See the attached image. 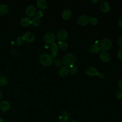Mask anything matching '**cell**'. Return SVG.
<instances>
[{
  "mask_svg": "<svg viewBox=\"0 0 122 122\" xmlns=\"http://www.w3.org/2000/svg\"><path fill=\"white\" fill-rule=\"evenodd\" d=\"M41 63L46 67L50 66L53 61L52 57L48 54L43 53L41 54L39 58Z\"/></svg>",
  "mask_w": 122,
  "mask_h": 122,
  "instance_id": "cell-2",
  "label": "cell"
},
{
  "mask_svg": "<svg viewBox=\"0 0 122 122\" xmlns=\"http://www.w3.org/2000/svg\"><path fill=\"white\" fill-rule=\"evenodd\" d=\"M59 118L60 119V120H62L64 122H69L70 121L69 115L67 111H64L62 112L61 115L60 116Z\"/></svg>",
  "mask_w": 122,
  "mask_h": 122,
  "instance_id": "cell-18",
  "label": "cell"
},
{
  "mask_svg": "<svg viewBox=\"0 0 122 122\" xmlns=\"http://www.w3.org/2000/svg\"><path fill=\"white\" fill-rule=\"evenodd\" d=\"M37 6L41 10H45L47 8V3L45 0H39L36 2Z\"/></svg>",
  "mask_w": 122,
  "mask_h": 122,
  "instance_id": "cell-15",
  "label": "cell"
},
{
  "mask_svg": "<svg viewBox=\"0 0 122 122\" xmlns=\"http://www.w3.org/2000/svg\"><path fill=\"white\" fill-rule=\"evenodd\" d=\"M10 108V103L7 101H2L0 103V109L1 111L5 112L8 111Z\"/></svg>",
  "mask_w": 122,
  "mask_h": 122,
  "instance_id": "cell-11",
  "label": "cell"
},
{
  "mask_svg": "<svg viewBox=\"0 0 122 122\" xmlns=\"http://www.w3.org/2000/svg\"><path fill=\"white\" fill-rule=\"evenodd\" d=\"M64 122L62 120H59V121H58V122Z\"/></svg>",
  "mask_w": 122,
  "mask_h": 122,
  "instance_id": "cell-40",
  "label": "cell"
},
{
  "mask_svg": "<svg viewBox=\"0 0 122 122\" xmlns=\"http://www.w3.org/2000/svg\"><path fill=\"white\" fill-rule=\"evenodd\" d=\"M56 36L57 39L59 41H62L67 38L68 36V32L65 30L62 29L58 31Z\"/></svg>",
  "mask_w": 122,
  "mask_h": 122,
  "instance_id": "cell-8",
  "label": "cell"
},
{
  "mask_svg": "<svg viewBox=\"0 0 122 122\" xmlns=\"http://www.w3.org/2000/svg\"><path fill=\"white\" fill-rule=\"evenodd\" d=\"M89 22L92 25H94L97 23V19L95 17H91L89 18Z\"/></svg>",
  "mask_w": 122,
  "mask_h": 122,
  "instance_id": "cell-26",
  "label": "cell"
},
{
  "mask_svg": "<svg viewBox=\"0 0 122 122\" xmlns=\"http://www.w3.org/2000/svg\"><path fill=\"white\" fill-rule=\"evenodd\" d=\"M118 44L119 47L122 49V36L120 37L119 38L118 41Z\"/></svg>",
  "mask_w": 122,
  "mask_h": 122,
  "instance_id": "cell-31",
  "label": "cell"
},
{
  "mask_svg": "<svg viewBox=\"0 0 122 122\" xmlns=\"http://www.w3.org/2000/svg\"><path fill=\"white\" fill-rule=\"evenodd\" d=\"M36 17H37L40 18H41V17H42V16H43V13L42 12V11L39 10V11H37V12H36Z\"/></svg>",
  "mask_w": 122,
  "mask_h": 122,
  "instance_id": "cell-30",
  "label": "cell"
},
{
  "mask_svg": "<svg viewBox=\"0 0 122 122\" xmlns=\"http://www.w3.org/2000/svg\"><path fill=\"white\" fill-rule=\"evenodd\" d=\"M44 40L46 43L48 45L52 44L55 40V34L52 32H48L44 35Z\"/></svg>",
  "mask_w": 122,
  "mask_h": 122,
  "instance_id": "cell-4",
  "label": "cell"
},
{
  "mask_svg": "<svg viewBox=\"0 0 122 122\" xmlns=\"http://www.w3.org/2000/svg\"><path fill=\"white\" fill-rule=\"evenodd\" d=\"M53 61L54 64L57 67L60 66L61 64V61L59 59H55L53 60Z\"/></svg>",
  "mask_w": 122,
  "mask_h": 122,
  "instance_id": "cell-27",
  "label": "cell"
},
{
  "mask_svg": "<svg viewBox=\"0 0 122 122\" xmlns=\"http://www.w3.org/2000/svg\"><path fill=\"white\" fill-rule=\"evenodd\" d=\"M118 86L119 88L122 90V79H121L118 82Z\"/></svg>",
  "mask_w": 122,
  "mask_h": 122,
  "instance_id": "cell-33",
  "label": "cell"
},
{
  "mask_svg": "<svg viewBox=\"0 0 122 122\" xmlns=\"http://www.w3.org/2000/svg\"><path fill=\"white\" fill-rule=\"evenodd\" d=\"M31 24L35 26H38L41 24V20H40V18L37 17H34L31 20Z\"/></svg>",
  "mask_w": 122,
  "mask_h": 122,
  "instance_id": "cell-21",
  "label": "cell"
},
{
  "mask_svg": "<svg viewBox=\"0 0 122 122\" xmlns=\"http://www.w3.org/2000/svg\"><path fill=\"white\" fill-rule=\"evenodd\" d=\"M20 24L23 27H27L31 24V21L29 17H24L20 19Z\"/></svg>",
  "mask_w": 122,
  "mask_h": 122,
  "instance_id": "cell-12",
  "label": "cell"
},
{
  "mask_svg": "<svg viewBox=\"0 0 122 122\" xmlns=\"http://www.w3.org/2000/svg\"><path fill=\"white\" fill-rule=\"evenodd\" d=\"M76 60L75 56L71 53H68L65 54L62 60L63 64L66 67H71L73 66Z\"/></svg>",
  "mask_w": 122,
  "mask_h": 122,
  "instance_id": "cell-1",
  "label": "cell"
},
{
  "mask_svg": "<svg viewBox=\"0 0 122 122\" xmlns=\"http://www.w3.org/2000/svg\"><path fill=\"white\" fill-rule=\"evenodd\" d=\"M91 1H92V2H93V3H96L99 2L100 1V0H92Z\"/></svg>",
  "mask_w": 122,
  "mask_h": 122,
  "instance_id": "cell-36",
  "label": "cell"
},
{
  "mask_svg": "<svg viewBox=\"0 0 122 122\" xmlns=\"http://www.w3.org/2000/svg\"><path fill=\"white\" fill-rule=\"evenodd\" d=\"M112 46L111 40L107 38L103 39L100 43V48L104 51L110 50Z\"/></svg>",
  "mask_w": 122,
  "mask_h": 122,
  "instance_id": "cell-3",
  "label": "cell"
},
{
  "mask_svg": "<svg viewBox=\"0 0 122 122\" xmlns=\"http://www.w3.org/2000/svg\"><path fill=\"white\" fill-rule=\"evenodd\" d=\"M96 76H97L99 79H102L104 78V74H103L102 73L100 72H98V73H97Z\"/></svg>",
  "mask_w": 122,
  "mask_h": 122,
  "instance_id": "cell-29",
  "label": "cell"
},
{
  "mask_svg": "<svg viewBox=\"0 0 122 122\" xmlns=\"http://www.w3.org/2000/svg\"><path fill=\"white\" fill-rule=\"evenodd\" d=\"M45 48H48V45H45Z\"/></svg>",
  "mask_w": 122,
  "mask_h": 122,
  "instance_id": "cell-41",
  "label": "cell"
},
{
  "mask_svg": "<svg viewBox=\"0 0 122 122\" xmlns=\"http://www.w3.org/2000/svg\"><path fill=\"white\" fill-rule=\"evenodd\" d=\"M77 71H78L77 69L75 66L73 65V66H71V67H70V68L69 69V72L71 74L74 75V74H76L77 72Z\"/></svg>",
  "mask_w": 122,
  "mask_h": 122,
  "instance_id": "cell-25",
  "label": "cell"
},
{
  "mask_svg": "<svg viewBox=\"0 0 122 122\" xmlns=\"http://www.w3.org/2000/svg\"><path fill=\"white\" fill-rule=\"evenodd\" d=\"M58 43H59V46H58L59 48L61 49V50L65 51L67 50V49L68 48V44H67V43L63 41H59Z\"/></svg>",
  "mask_w": 122,
  "mask_h": 122,
  "instance_id": "cell-22",
  "label": "cell"
},
{
  "mask_svg": "<svg viewBox=\"0 0 122 122\" xmlns=\"http://www.w3.org/2000/svg\"><path fill=\"white\" fill-rule=\"evenodd\" d=\"M116 97L117 99L120 100L122 99V91H118L116 93Z\"/></svg>",
  "mask_w": 122,
  "mask_h": 122,
  "instance_id": "cell-28",
  "label": "cell"
},
{
  "mask_svg": "<svg viewBox=\"0 0 122 122\" xmlns=\"http://www.w3.org/2000/svg\"><path fill=\"white\" fill-rule=\"evenodd\" d=\"M69 122H78L77 121H76V120H72V121H71Z\"/></svg>",
  "mask_w": 122,
  "mask_h": 122,
  "instance_id": "cell-39",
  "label": "cell"
},
{
  "mask_svg": "<svg viewBox=\"0 0 122 122\" xmlns=\"http://www.w3.org/2000/svg\"><path fill=\"white\" fill-rule=\"evenodd\" d=\"M51 55L52 57V58L53 57H55L57 55V52H51Z\"/></svg>",
  "mask_w": 122,
  "mask_h": 122,
  "instance_id": "cell-35",
  "label": "cell"
},
{
  "mask_svg": "<svg viewBox=\"0 0 122 122\" xmlns=\"http://www.w3.org/2000/svg\"><path fill=\"white\" fill-rule=\"evenodd\" d=\"M118 24H119V25L122 28V16H121L119 19V20H118Z\"/></svg>",
  "mask_w": 122,
  "mask_h": 122,
  "instance_id": "cell-34",
  "label": "cell"
},
{
  "mask_svg": "<svg viewBox=\"0 0 122 122\" xmlns=\"http://www.w3.org/2000/svg\"><path fill=\"white\" fill-rule=\"evenodd\" d=\"M50 49L51 51L53 52H57L59 50V46L56 43H53L51 45L50 47Z\"/></svg>",
  "mask_w": 122,
  "mask_h": 122,
  "instance_id": "cell-23",
  "label": "cell"
},
{
  "mask_svg": "<svg viewBox=\"0 0 122 122\" xmlns=\"http://www.w3.org/2000/svg\"><path fill=\"white\" fill-rule=\"evenodd\" d=\"M24 41L28 43L32 42L35 39L34 34L31 32L28 31L25 32L22 36Z\"/></svg>",
  "mask_w": 122,
  "mask_h": 122,
  "instance_id": "cell-5",
  "label": "cell"
},
{
  "mask_svg": "<svg viewBox=\"0 0 122 122\" xmlns=\"http://www.w3.org/2000/svg\"><path fill=\"white\" fill-rule=\"evenodd\" d=\"M36 9L33 5L28 6L25 9V13L29 17H33L36 14Z\"/></svg>",
  "mask_w": 122,
  "mask_h": 122,
  "instance_id": "cell-7",
  "label": "cell"
},
{
  "mask_svg": "<svg viewBox=\"0 0 122 122\" xmlns=\"http://www.w3.org/2000/svg\"><path fill=\"white\" fill-rule=\"evenodd\" d=\"M9 11V7L5 4L0 5V15L4 16L6 15Z\"/></svg>",
  "mask_w": 122,
  "mask_h": 122,
  "instance_id": "cell-14",
  "label": "cell"
},
{
  "mask_svg": "<svg viewBox=\"0 0 122 122\" xmlns=\"http://www.w3.org/2000/svg\"><path fill=\"white\" fill-rule=\"evenodd\" d=\"M99 57L100 60L104 62H109L111 58L110 53L106 51H103L101 52L100 54Z\"/></svg>",
  "mask_w": 122,
  "mask_h": 122,
  "instance_id": "cell-9",
  "label": "cell"
},
{
  "mask_svg": "<svg viewBox=\"0 0 122 122\" xmlns=\"http://www.w3.org/2000/svg\"><path fill=\"white\" fill-rule=\"evenodd\" d=\"M71 16V12L69 9H65L63 10L61 13V17L63 19L68 20Z\"/></svg>",
  "mask_w": 122,
  "mask_h": 122,
  "instance_id": "cell-17",
  "label": "cell"
},
{
  "mask_svg": "<svg viewBox=\"0 0 122 122\" xmlns=\"http://www.w3.org/2000/svg\"><path fill=\"white\" fill-rule=\"evenodd\" d=\"M24 39L23 37L21 36L19 37L16 40V43L18 45H19V46H21L22 45H23V44L24 43Z\"/></svg>",
  "mask_w": 122,
  "mask_h": 122,
  "instance_id": "cell-24",
  "label": "cell"
},
{
  "mask_svg": "<svg viewBox=\"0 0 122 122\" xmlns=\"http://www.w3.org/2000/svg\"><path fill=\"white\" fill-rule=\"evenodd\" d=\"M101 10L103 12H107L110 10V5L109 3L106 1H102L101 2L100 5Z\"/></svg>",
  "mask_w": 122,
  "mask_h": 122,
  "instance_id": "cell-10",
  "label": "cell"
},
{
  "mask_svg": "<svg viewBox=\"0 0 122 122\" xmlns=\"http://www.w3.org/2000/svg\"><path fill=\"white\" fill-rule=\"evenodd\" d=\"M69 72V69L66 66H63L58 71L59 74L61 77L66 76Z\"/></svg>",
  "mask_w": 122,
  "mask_h": 122,
  "instance_id": "cell-16",
  "label": "cell"
},
{
  "mask_svg": "<svg viewBox=\"0 0 122 122\" xmlns=\"http://www.w3.org/2000/svg\"><path fill=\"white\" fill-rule=\"evenodd\" d=\"M98 73L97 69L94 67H90L86 70V73L88 76H96Z\"/></svg>",
  "mask_w": 122,
  "mask_h": 122,
  "instance_id": "cell-13",
  "label": "cell"
},
{
  "mask_svg": "<svg viewBox=\"0 0 122 122\" xmlns=\"http://www.w3.org/2000/svg\"><path fill=\"white\" fill-rule=\"evenodd\" d=\"M0 122H4V120L2 118L0 117Z\"/></svg>",
  "mask_w": 122,
  "mask_h": 122,
  "instance_id": "cell-38",
  "label": "cell"
},
{
  "mask_svg": "<svg viewBox=\"0 0 122 122\" xmlns=\"http://www.w3.org/2000/svg\"><path fill=\"white\" fill-rule=\"evenodd\" d=\"M89 17L85 15H82L79 16L77 19L78 24L81 26H84L89 22Z\"/></svg>",
  "mask_w": 122,
  "mask_h": 122,
  "instance_id": "cell-6",
  "label": "cell"
},
{
  "mask_svg": "<svg viewBox=\"0 0 122 122\" xmlns=\"http://www.w3.org/2000/svg\"><path fill=\"white\" fill-rule=\"evenodd\" d=\"M2 95H3L2 92L0 90V101L1 100V99H2Z\"/></svg>",
  "mask_w": 122,
  "mask_h": 122,
  "instance_id": "cell-37",
  "label": "cell"
},
{
  "mask_svg": "<svg viewBox=\"0 0 122 122\" xmlns=\"http://www.w3.org/2000/svg\"><path fill=\"white\" fill-rule=\"evenodd\" d=\"M117 57L120 59L122 60V50H120L117 53Z\"/></svg>",
  "mask_w": 122,
  "mask_h": 122,
  "instance_id": "cell-32",
  "label": "cell"
},
{
  "mask_svg": "<svg viewBox=\"0 0 122 122\" xmlns=\"http://www.w3.org/2000/svg\"><path fill=\"white\" fill-rule=\"evenodd\" d=\"M100 47L97 44H92L90 46L89 48L90 52L92 53H98L100 51Z\"/></svg>",
  "mask_w": 122,
  "mask_h": 122,
  "instance_id": "cell-19",
  "label": "cell"
},
{
  "mask_svg": "<svg viewBox=\"0 0 122 122\" xmlns=\"http://www.w3.org/2000/svg\"><path fill=\"white\" fill-rule=\"evenodd\" d=\"M8 80L7 77L3 75H0V86H4L7 85Z\"/></svg>",
  "mask_w": 122,
  "mask_h": 122,
  "instance_id": "cell-20",
  "label": "cell"
}]
</instances>
